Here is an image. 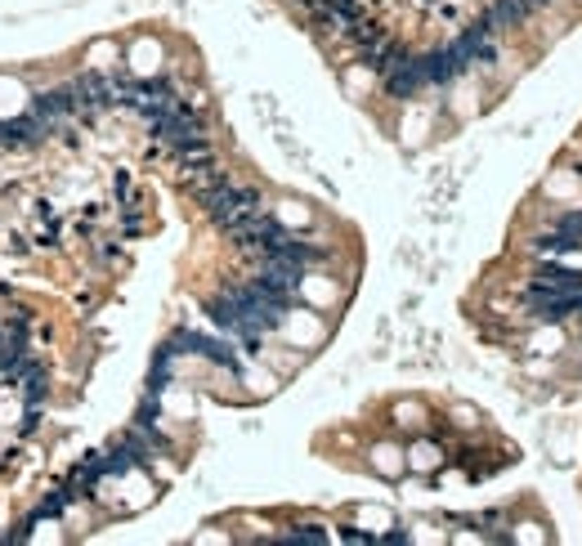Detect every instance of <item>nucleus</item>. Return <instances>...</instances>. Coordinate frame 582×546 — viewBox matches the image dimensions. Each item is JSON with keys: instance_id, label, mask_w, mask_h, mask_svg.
I'll return each instance as SVG.
<instances>
[{"instance_id": "obj_1", "label": "nucleus", "mask_w": 582, "mask_h": 546, "mask_svg": "<svg viewBox=\"0 0 582 546\" xmlns=\"http://www.w3.org/2000/svg\"><path fill=\"white\" fill-rule=\"evenodd\" d=\"M206 211H211V220L220 224V228H228V233H233L238 224H247L251 215L260 211V197H256V188H242V184H224L215 188V193H206Z\"/></svg>"}, {"instance_id": "obj_2", "label": "nucleus", "mask_w": 582, "mask_h": 546, "mask_svg": "<svg viewBox=\"0 0 582 546\" xmlns=\"http://www.w3.org/2000/svg\"><path fill=\"white\" fill-rule=\"evenodd\" d=\"M421 86H426V72H421V58H399V63L385 72V90L394 99H412Z\"/></svg>"}, {"instance_id": "obj_3", "label": "nucleus", "mask_w": 582, "mask_h": 546, "mask_svg": "<svg viewBox=\"0 0 582 546\" xmlns=\"http://www.w3.org/2000/svg\"><path fill=\"white\" fill-rule=\"evenodd\" d=\"M470 63L462 54L453 50V45H448V50H434V54H426L421 58V72H426V81L430 86H444V81H453V77H462Z\"/></svg>"}, {"instance_id": "obj_4", "label": "nucleus", "mask_w": 582, "mask_h": 546, "mask_svg": "<svg viewBox=\"0 0 582 546\" xmlns=\"http://www.w3.org/2000/svg\"><path fill=\"white\" fill-rule=\"evenodd\" d=\"M533 287H547V291H582V273L578 269H560V264H547V269L533 278Z\"/></svg>"}, {"instance_id": "obj_5", "label": "nucleus", "mask_w": 582, "mask_h": 546, "mask_svg": "<svg viewBox=\"0 0 582 546\" xmlns=\"http://www.w3.org/2000/svg\"><path fill=\"white\" fill-rule=\"evenodd\" d=\"M36 242H41V247H54V242H58V224H54V215H50V211H41V224H36Z\"/></svg>"}, {"instance_id": "obj_6", "label": "nucleus", "mask_w": 582, "mask_h": 546, "mask_svg": "<svg viewBox=\"0 0 582 546\" xmlns=\"http://www.w3.org/2000/svg\"><path fill=\"white\" fill-rule=\"evenodd\" d=\"M283 542H327V533L323 528H313V524H305V528H296V533H287Z\"/></svg>"}]
</instances>
